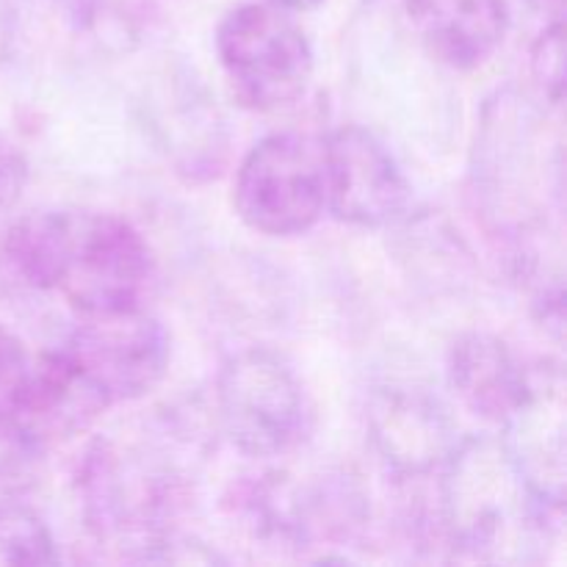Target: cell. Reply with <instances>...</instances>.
Wrapping results in <instances>:
<instances>
[{
    "label": "cell",
    "instance_id": "6da1fadb",
    "mask_svg": "<svg viewBox=\"0 0 567 567\" xmlns=\"http://www.w3.org/2000/svg\"><path fill=\"white\" fill-rule=\"evenodd\" d=\"M0 258L20 286L61 293L81 316L142 308L153 277L142 233L97 210H31L11 221Z\"/></svg>",
    "mask_w": 567,
    "mask_h": 567
},
{
    "label": "cell",
    "instance_id": "7a4b0ae2",
    "mask_svg": "<svg viewBox=\"0 0 567 567\" xmlns=\"http://www.w3.org/2000/svg\"><path fill=\"white\" fill-rule=\"evenodd\" d=\"M437 529L449 548L480 563H529L546 546L548 513L502 441L465 437L443 465Z\"/></svg>",
    "mask_w": 567,
    "mask_h": 567
},
{
    "label": "cell",
    "instance_id": "3957f363",
    "mask_svg": "<svg viewBox=\"0 0 567 567\" xmlns=\"http://www.w3.org/2000/svg\"><path fill=\"white\" fill-rule=\"evenodd\" d=\"M78 493L83 518L97 540L125 543L142 551L136 559H147L172 535L166 524L175 518L181 482L169 465L97 441L78 468Z\"/></svg>",
    "mask_w": 567,
    "mask_h": 567
},
{
    "label": "cell",
    "instance_id": "277c9868",
    "mask_svg": "<svg viewBox=\"0 0 567 567\" xmlns=\"http://www.w3.org/2000/svg\"><path fill=\"white\" fill-rule=\"evenodd\" d=\"M216 53L233 92L255 111L288 109L313 78V50L288 9L244 3L216 28Z\"/></svg>",
    "mask_w": 567,
    "mask_h": 567
},
{
    "label": "cell",
    "instance_id": "5b68a950",
    "mask_svg": "<svg viewBox=\"0 0 567 567\" xmlns=\"http://www.w3.org/2000/svg\"><path fill=\"white\" fill-rule=\"evenodd\" d=\"M233 205L264 236L308 233L327 210L324 138L297 131L260 138L238 166Z\"/></svg>",
    "mask_w": 567,
    "mask_h": 567
},
{
    "label": "cell",
    "instance_id": "8992f818",
    "mask_svg": "<svg viewBox=\"0 0 567 567\" xmlns=\"http://www.w3.org/2000/svg\"><path fill=\"white\" fill-rule=\"evenodd\" d=\"M216 410L227 441L247 457H280L308 430V399L299 377L269 349H244L225 360Z\"/></svg>",
    "mask_w": 567,
    "mask_h": 567
},
{
    "label": "cell",
    "instance_id": "52a82bcc",
    "mask_svg": "<svg viewBox=\"0 0 567 567\" xmlns=\"http://www.w3.org/2000/svg\"><path fill=\"white\" fill-rule=\"evenodd\" d=\"M59 349L105 408L136 402L155 391L172 358L169 332L142 308L81 316V324Z\"/></svg>",
    "mask_w": 567,
    "mask_h": 567
},
{
    "label": "cell",
    "instance_id": "ba28073f",
    "mask_svg": "<svg viewBox=\"0 0 567 567\" xmlns=\"http://www.w3.org/2000/svg\"><path fill=\"white\" fill-rule=\"evenodd\" d=\"M327 210L354 227H391L410 210V183L380 138L343 125L324 138Z\"/></svg>",
    "mask_w": 567,
    "mask_h": 567
},
{
    "label": "cell",
    "instance_id": "9c48e42d",
    "mask_svg": "<svg viewBox=\"0 0 567 567\" xmlns=\"http://www.w3.org/2000/svg\"><path fill=\"white\" fill-rule=\"evenodd\" d=\"M498 437L504 452L537 502L559 515L567 485V402L559 365L543 363L529 369L524 396L502 424Z\"/></svg>",
    "mask_w": 567,
    "mask_h": 567
},
{
    "label": "cell",
    "instance_id": "30bf717a",
    "mask_svg": "<svg viewBox=\"0 0 567 567\" xmlns=\"http://www.w3.org/2000/svg\"><path fill=\"white\" fill-rule=\"evenodd\" d=\"M365 424L374 452L402 480L443 471L460 443L446 408L419 388H380L369 402Z\"/></svg>",
    "mask_w": 567,
    "mask_h": 567
},
{
    "label": "cell",
    "instance_id": "8fae6325",
    "mask_svg": "<svg viewBox=\"0 0 567 567\" xmlns=\"http://www.w3.org/2000/svg\"><path fill=\"white\" fill-rule=\"evenodd\" d=\"M415 33L452 70L485 64L509 31L507 0H408Z\"/></svg>",
    "mask_w": 567,
    "mask_h": 567
},
{
    "label": "cell",
    "instance_id": "7c38bea8",
    "mask_svg": "<svg viewBox=\"0 0 567 567\" xmlns=\"http://www.w3.org/2000/svg\"><path fill=\"white\" fill-rule=\"evenodd\" d=\"M529 369L491 332H465L449 349V385L487 424H504L524 396Z\"/></svg>",
    "mask_w": 567,
    "mask_h": 567
},
{
    "label": "cell",
    "instance_id": "4fadbf2b",
    "mask_svg": "<svg viewBox=\"0 0 567 567\" xmlns=\"http://www.w3.org/2000/svg\"><path fill=\"white\" fill-rule=\"evenodd\" d=\"M216 100L203 83L175 78L169 94L158 103L155 131L166 155L188 181H208L221 169L227 155V131Z\"/></svg>",
    "mask_w": 567,
    "mask_h": 567
},
{
    "label": "cell",
    "instance_id": "5bb4252c",
    "mask_svg": "<svg viewBox=\"0 0 567 567\" xmlns=\"http://www.w3.org/2000/svg\"><path fill=\"white\" fill-rule=\"evenodd\" d=\"M61 559L55 537L42 515L28 504L0 502V563L6 565H55Z\"/></svg>",
    "mask_w": 567,
    "mask_h": 567
},
{
    "label": "cell",
    "instance_id": "9a60e30c",
    "mask_svg": "<svg viewBox=\"0 0 567 567\" xmlns=\"http://www.w3.org/2000/svg\"><path fill=\"white\" fill-rule=\"evenodd\" d=\"M33 358L14 332L0 324V437L11 441L33 382Z\"/></svg>",
    "mask_w": 567,
    "mask_h": 567
},
{
    "label": "cell",
    "instance_id": "2e32d148",
    "mask_svg": "<svg viewBox=\"0 0 567 567\" xmlns=\"http://www.w3.org/2000/svg\"><path fill=\"white\" fill-rule=\"evenodd\" d=\"M532 75L548 103H563L565 92V28L563 20H554L543 28L537 42L532 44Z\"/></svg>",
    "mask_w": 567,
    "mask_h": 567
},
{
    "label": "cell",
    "instance_id": "e0dca14e",
    "mask_svg": "<svg viewBox=\"0 0 567 567\" xmlns=\"http://www.w3.org/2000/svg\"><path fill=\"white\" fill-rule=\"evenodd\" d=\"M28 183V161L14 142L0 133V214L14 208Z\"/></svg>",
    "mask_w": 567,
    "mask_h": 567
},
{
    "label": "cell",
    "instance_id": "ac0fdd59",
    "mask_svg": "<svg viewBox=\"0 0 567 567\" xmlns=\"http://www.w3.org/2000/svg\"><path fill=\"white\" fill-rule=\"evenodd\" d=\"M17 39V0H0V64L11 55Z\"/></svg>",
    "mask_w": 567,
    "mask_h": 567
},
{
    "label": "cell",
    "instance_id": "d6986e66",
    "mask_svg": "<svg viewBox=\"0 0 567 567\" xmlns=\"http://www.w3.org/2000/svg\"><path fill=\"white\" fill-rule=\"evenodd\" d=\"M266 3H275V6H280V9H288V11H308V9H316L321 0H266Z\"/></svg>",
    "mask_w": 567,
    "mask_h": 567
},
{
    "label": "cell",
    "instance_id": "ffe728a7",
    "mask_svg": "<svg viewBox=\"0 0 567 567\" xmlns=\"http://www.w3.org/2000/svg\"><path fill=\"white\" fill-rule=\"evenodd\" d=\"M532 6H540V9L554 11V17H563V0H529Z\"/></svg>",
    "mask_w": 567,
    "mask_h": 567
}]
</instances>
